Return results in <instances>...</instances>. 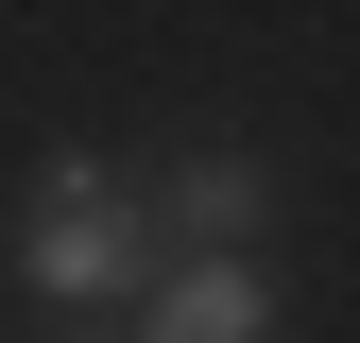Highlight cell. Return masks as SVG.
Listing matches in <instances>:
<instances>
[{
	"label": "cell",
	"instance_id": "cell-1",
	"mask_svg": "<svg viewBox=\"0 0 360 343\" xmlns=\"http://www.w3.org/2000/svg\"><path fill=\"white\" fill-rule=\"evenodd\" d=\"M138 275H155V206L120 189L103 155H52V172H34V206H18V292L103 309V292H138Z\"/></svg>",
	"mask_w": 360,
	"mask_h": 343
},
{
	"label": "cell",
	"instance_id": "cell-2",
	"mask_svg": "<svg viewBox=\"0 0 360 343\" xmlns=\"http://www.w3.org/2000/svg\"><path fill=\"white\" fill-rule=\"evenodd\" d=\"M138 343H275V275H257L240 240L172 257V275H155V326H138Z\"/></svg>",
	"mask_w": 360,
	"mask_h": 343
},
{
	"label": "cell",
	"instance_id": "cell-3",
	"mask_svg": "<svg viewBox=\"0 0 360 343\" xmlns=\"http://www.w3.org/2000/svg\"><path fill=\"white\" fill-rule=\"evenodd\" d=\"M138 206H155V240H189V257H206V240H257V224H275V172L206 138V155H172V172H155Z\"/></svg>",
	"mask_w": 360,
	"mask_h": 343
},
{
	"label": "cell",
	"instance_id": "cell-4",
	"mask_svg": "<svg viewBox=\"0 0 360 343\" xmlns=\"http://www.w3.org/2000/svg\"><path fill=\"white\" fill-rule=\"evenodd\" d=\"M69 343H86V326H69Z\"/></svg>",
	"mask_w": 360,
	"mask_h": 343
}]
</instances>
